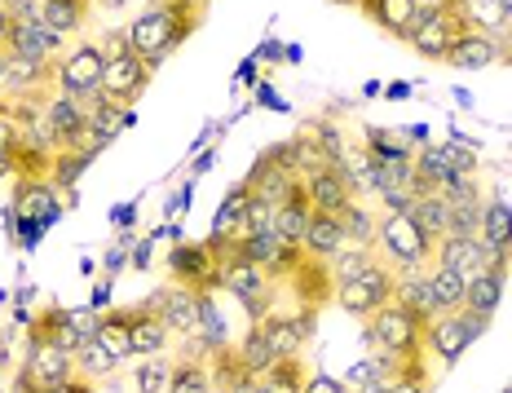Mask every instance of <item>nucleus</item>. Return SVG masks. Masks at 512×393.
Returning a JSON list of instances; mask_svg holds the SVG:
<instances>
[{
	"label": "nucleus",
	"mask_w": 512,
	"mask_h": 393,
	"mask_svg": "<svg viewBox=\"0 0 512 393\" xmlns=\"http://www.w3.org/2000/svg\"><path fill=\"white\" fill-rule=\"evenodd\" d=\"M376 252L393 270H411V265L433 261V239L415 226L411 212H380L376 217Z\"/></svg>",
	"instance_id": "1"
},
{
	"label": "nucleus",
	"mask_w": 512,
	"mask_h": 393,
	"mask_svg": "<svg viewBox=\"0 0 512 393\" xmlns=\"http://www.w3.org/2000/svg\"><path fill=\"white\" fill-rule=\"evenodd\" d=\"M393 279H398V270H393V265L376 252V261H371L367 270L358 274V279L336 283V296H332V301H336L345 314H354V318H362V323H367V318L376 314L380 305L393 301Z\"/></svg>",
	"instance_id": "2"
},
{
	"label": "nucleus",
	"mask_w": 512,
	"mask_h": 393,
	"mask_svg": "<svg viewBox=\"0 0 512 393\" xmlns=\"http://www.w3.org/2000/svg\"><path fill=\"white\" fill-rule=\"evenodd\" d=\"M362 336H367V349H393L398 358H411L424 349V327L415 323V318L402 310V305H380L376 314L362 323Z\"/></svg>",
	"instance_id": "3"
},
{
	"label": "nucleus",
	"mask_w": 512,
	"mask_h": 393,
	"mask_svg": "<svg viewBox=\"0 0 512 393\" xmlns=\"http://www.w3.org/2000/svg\"><path fill=\"white\" fill-rule=\"evenodd\" d=\"M102 76H106V53L93 40H80L58 58V93H67V98L80 102L93 98L102 89Z\"/></svg>",
	"instance_id": "4"
},
{
	"label": "nucleus",
	"mask_w": 512,
	"mask_h": 393,
	"mask_svg": "<svg viewBox=\"0 0 512 393\" xmlns=\"http://www.w3.org/2000/svg\"><path fill=\"white\" fill-rule=\"evenodd\" d=\"M168 283L195 292H217L221 288V261L208 243H177L173 257H168Z\"/></svg>",
	"instance_id": "5"
},
{
	"label": "nucleus",
	"mask_w": 512,
	"mask_h": 393,
	"mask_svg": "<svg viewBox=\"0 0 512 393\" xmlns=\"http://www.w3.org/2000/svg\"><path fill=\"white\" fill-rule=\"evenodd\" d=\"M433 265H446V270H455L468 283L482 270H490V265H504L508 270L512 261H499L495 252H486V243L477 235H442V239H433Z\"/></svg>",
	"instance_id": "6"
},
{
	"label": "nucleus",
	"mask_w": 512,
	"mask_h": 393,
	"mask_svg": "<svg viewBox=\"0 0 512 393\" xmlns=\"http://www.w3.org/2000/svg\"><path fill=\"white\" fill-rule=\"evenodd\" d=\"M40 120L49 124L58 151H84V142H89V111H84L80 98L53 93V98L45 102V111H40Z\"/></svg>",
	"instance_id": "7"
},
{
	"label": "nucleus",
	"mask_w": 512,
	"mask_h": 393,
	"mask_svg": "<svg viewBox=\"0 0 512 393\" xmlns=\"http://www.w3.org/2000/svg\"><path fill=\"white\" fill-rule=\"evenodd\" d=\"M393 305H402L415 323L429 327L442 310V301H437L433 283H429V265H411V270H398V279H393Z\"/></svg>",
	"instance_id": "8"
},
{
	"label": "nucleus",
	"mask_w": 512,
	"mask_h": 393,
	"mask_svg": "<svg viewBox=\"0 0 512 393\" xmlns=\"http://www.w3.org/2000/svg\"><path fill=\"white\" fill-rule=\"evenodd\" d=\"M151 84V67H146L142 58H137L133 49H124V53H111L106 58V76H102V93L111 102H120V106H133L137 98H142V89Z\"/></svg>",
	"instance_id": "9"
},
{
	"label": "nucleus",
	"mask_w": 512,
	"mask_h": 393,
	"mask_svg": "<svg viewBox=\"0 0 512 393\" xmlns=\"http://www.w3.org/2000/svg\"><path fill=\"white\" fill-rule=\"evenodd\" d=\"M159 318L177 341H199V323H204V292L181 288V283H164V310Z\"/></svg>",
	"instance_id": "10"
},
{
	"label": "nucleus",
	"mask_w": 512,
	"mask_h": 393,
	"mask_svg": "<svg viewBox=\"0 0 512 393\" xmlns=\"http://www.w3.org/2000/svg\"><path fill=\"white\" fill-rule=\"evenodd\" d=\"M84 111H89V142H84V155H102L106 146L120 137L124 124L133 120V106L111 102L102 89L93 93V98H84Z\"/></svg>",
	"instance_id": "11"
},
{
	"label": "nucleus",
	"mask_w": 512,
	"mask_h": 393,
	"mask_svg": "<svg viewBox=\"0 0 512 393\" xmlns=\"http://www.w3.org/2000/svg\"><path fill=\"white\" fill-rule=\"evenodd\" d=\"M5 49L14 53V58H31V62H58L62 53H67V40H62L53 27L40 23V18H27V23H14V27H9Z\"/></svg>",
	"instance_id": "12"
},
{
	"label": "nucleus",
	"mask_w": 512,
	"mask_h": 393,
	"mask_svg": "<svg viewBox=\"0 0 512 393\" xmlns=\"http://www.w3.org/2000/svg\"><path fill=\"white\" fill-rule=\"evenodd\" d=\"M18 371L36 380L40 389H49V385H62V380L76 376V354H67V349H58L49 341H27V358Z\"/></svg>",
	"instance_id": "13"
},
{
	"label": "nucleus",
	"mask_w": 512,
	"mask_h": 393,
	"mask_svg": "<svg viewBox=\"0 0 512 393\" xmlns=\"http://www.w3.org/2000/svg\"><path fill=\"white\" fill-rule=\"evenodd\" d=\"M468 332H464V323H460V310L455 314H437L429 327H424V354L437 358L442 367H455L460 358L468 354Z\"/></svg>",
	"instance_id": "14"
},
{
	"label": "nucleus",
	"mask_w": 512,
	"mask_h": 393,
	"mask_svg": "<svg viewBox=\"0 0 512 393\" xmlns=\"http://www.w3.org/2000/svg\"><path fill=\"white\" fill-rule=\"evenodd\" d=\"M217 389V376H212V363L204 354V345H181V354L173 358V376H168V393H212Z\"/></svg>",
	"instance_id": "15"
},
{
	"label": "nucleus",
	"mask_w": 512,
	"mask_h": 393,
	"mask_svg": "<svg viewBox=\"0 0 512 393\" xmlns=\"http://www.w3.org/2000/svg\"><path fill=\"white\" fill-rule=\"evenodd\" d=\"M128 323H133V358H155V354H168L177 336L168 332V323L159 318L155 310H146L142 301L128 310Z\"/></svg>",
	"instance_id": "16"
},
{
	"label": "nucleus",
	"mask_w": 512,
	"mask_h": 393,
	"mask_svg": "<svg viewBox=\"0 0 512 393\" xmlns=\"http://www.w3.org/2000/svg\"><path fill=\"white\" fill-rule=\"evenodd\" d=\"M354 9H362V14L376 23L384 36H393V40H402L407 45V36H411V27H415V18H420V9H415V0H358Z\"/></svg>",
	"instance_id": "17"
},
{
	"label": "nucleus",
	"mask_w": 512,
	"mask_h": 393,
	"mask_svg": "<svg viewBox=\"0 0 512 393\" xmlns=\"http://www.w3.org/2000/svg\"><path fill=\"white\" fill-rule=\"evenodd\" d=\"M477 239H482L486 252H495L499 261H512V204L490 195L482 204V230H477Z\"/></svg>",
	"instance_id": "18"
},
{
	"label": "nucleus",
	"mask_w": 512,
	"mask_h": 393,
	"mask_svg": "<svg viewBox=\"0 0 512 393\" xmlns=\"http://www.w3.org/2000/svg\"><path fill=\"white\" fill-rule=\"evenodd\" d=\"M446 62H451V67H464V71H482V67L504 62V45H499V40H490V36H482V31H464V36L451 40Z\"/></svg>",
	"instance_id": "19"
},
{
	"label": "nucleus",
	"mask_w": 512,
	"mask_h": 393,
	"mask_svg": "<svg viewBox=\"0 0 512 393\" xmlns=\"http://www.w3.org/2000/svg\"><path fill=\"white\" fill-rule=\"evenodd\" d=\"M460 14L468 31H482V36L499 40V45H512V27H508V5L504 0H460Z\"/></svg>",
	"instance_id": "20"
},
{
	"label": "nucleus",
	"mask_w": 512,
	"mask_h": 393,
	"mask_svg": "<svg viewBox=\"0 0 512 393\" xmlns=\"http://www.w3.org/2000/svg\"><path fill=\"white\" fill-rule=\"evenodd\" d=\"M305 195H309V208H314V212L340 217V212H345V204L354 199V190L345 186V177H340L336 168H327V173L305 177Z\"/></svg>",
	"instance_id": "21"
},
{
	"label": "nucleus",
	"mask_w": 512,
	"mask_h": 393,
	"mask_svg": "<svg viewBox=\"0 0 512 393\" xmlns=\"http://www.w3.org/2000/svg\"><path fill=\"white\" fill-rule=\"evenodd\" d=\"M345 230H340V217H327V212H314L309 217V230L301 239V252L309 261H332L340 248H345Z\"/></svg>",
	"instance_id": "22"
},
{
	"label": "nucleus",
	"mask_w": 512,
	"mask_h": 393,
	"mask_svg": "<svg viewBox=\"0 0 512 393\" xmlns=\"http://www.w3.org/2000/svg\"><path fill=\"white\" fill-rule=\"evenodd\" d=\"M451 31H446V18L442 14H420L415 18V27H411V36H407V45L420 53V58H429V62H446V53H451Z\"/></svg>",
	"instance_id": "23"
},
{
	"label": "nucleus",
	"mask_w": 512,
	"mask_h": 393,
	"mask_svg": "<svg viewBox=\"0 0 512 393\" xmlns=\"http://www.w3.org/2000/svg\"><path fill=\"white\" fill-rule=\"evenodd\" d=\"M504 283H508V270L504 265H490L477 279H468V292H464V310H477V314H490L504 305Z\"/></svg>",
	"instance_id": "24"
},
{
	"label": "nucleus",
	"mask_w": 512,
	"mask_h": 393,
	"mask_svg": "<svg viewBox=\"0 0 512 393\" xmlns=\"http://www.w3.org/2000/svg\"><path fill=\"white\" fill-rule=\"evenodd\" d=\"M53 190L45 177H18V204L14 212L27 221V226H40V221H53Z\"/></svg>",
	"instance_id": "25"
},
{
	"label": "nucleus",
	"mask_w": 512,
	"mask_h": 393,
	"mask_svg": "<svg viewBox=\"0 0 512 393\" xmlns=\"http://www.w3.org/2000/svg\"><path fill=\"white\" fill-rule=\"evenodd\" d=\"M89 18H93V0H40V23L53 27L62 40L76 36Z\"/></svg>",
	"instance_id": "26"
},
{
	"label": "nucleus",
	"mask_w": 512,
	"mask_h": 393,
	"mask_svg": "<svg viewBox=\"0 0 512 393\" xmlns=\"http://www.w3.org/2000/svg\"><path fill=\"white\" fill-rule=\"evenodd\" d=\"M309 217H314V208H309V195H305V182H301V190H296L287 204L274 208V235H279L283 243H296V248H301Z\"/></svg>",
	"instance_id": "27"
},
{
	"label": "nucleus",
	"mask_w": 512,
	"mask_h": 393,
	"mask_svg": "<svg viewBox=\"0 0 512 393\" xmlns=\"http://www.w3.org/2000/svg\"><path fill=\"white\" fill-rule=\"evenodd\" d=\"M124 363L120 358L111 354V349H106L98 336H93V341H84L80 345V354H76V376H84V380H93V385H102V380H111L115 371H120Z\"/></svg>",
	"instance_id": "28"
},
{
	"label": "nucleus",
	"mask_w": 512,
	"mask_h": 393,
	"mask_svg": "<svg viewBox=\"0 0 512 393\" xmlns=\"http://www.w3.org/2000/svg\"><path fill=\"white\" fill-rule=\"evenodd\" d=\"M384 393H433V376H429V354H411L402 358L398 371L389 376V385H384Z\"/></svg>",
	"instance_id": "29"
},
{
	"label": "nucleus",
	"mask_w": 512,
	"mask_h": 393,
	"mask_svg": "<svg viewBox=\"0 0 512 393\" xmlns=\"http://www.w3.org/2000/svg\"><path fill=\"white\" fill-rule=\"evenodd\" d=\"M261 323V332H265V341H270V349H274V358H296L305 349V341H301V332L292 327V318L287 314H279V310H270L265 318H256Z\"/></svg>",
	"instance_id": "30"
},
{
	"label": "nucleus",
	"mask_w": 512,
	"mask_h": 393,
	"mask_svg": "<svg viewBox=\"0 0 512 393\" xmlns=\"http://www.w3.org/2000/svg\"><path fill=\"white\" fill-rule=\"evenodd\" d=\"M305 376H309V367H305L301 354H296V358H279V363L256 380V389H261V393H301Z\"/></svg>",
	"instance_id": "31"
},
{
	"label": "nucleus",
	"mask_w": 512,
	"mask_h": 393,
	"mask_svg": "<svg viewBox=\"0 0 512 393\" xmlns=\"http://www.w3.org/2000/svg\"><path fill=\"white\" fill-rule=\"evenodd\" d=\"M234 354L243 358V367L252 371L256 380L265 376V371H270L274 363H279V358H274V349H270V341H265V332H261V323H252L248 332H243V341L234 345Z\"/></svg>",
	"instance_id": "32"
},
{
	"label": "nucleus",
	"mask_w": 512,
	"mask_h": 393,
	"mask_svg": "<svg viewBox=\"0 0 512 393\" xmlns=\"http://www.w3.org/2000/svg\"><path fill=\"white\" fill-rule=\"evenodd\" d=\"M89 159H93V155H84V151H53V155H49L45 182H49L53 190H62V195H71V186L80 182V173L89 168Z\"/></svg>",
	"instance_id": "33"
},
{
	"label": "nucleus",
	"mask_w": 512,
	"mask_h": 393,
	"mask_svg": "<svg viewBox=\"0 0 512 393\" xmlns=\"http://www.w3.org/2000/svg\"><path fill=\"white\" fill-rule=\"evenodd\" d=\"M98 341L111 349L120 363L133 358V323H128V310H115V314H102L98 323Z\"/></svg>",
	"instance_id": "34"
},
{
	"label": "nucleus",
	"mask_w": 512,
	"mask_h": 393,
	"mask_svg": "<svg viewBox=\"0 0 512 393\" xmlns=\"http://www.w3.org/2000/svg\"><path fill=\"white\" fill-rule=\"evenodd\" d=\"M168 376H173V358L168 354H155V358H142L128 380H133V393H168Z\"/></svg>",
	"instance_id": "35"
},
{
	"label": "nucleus",
	"mask_w": 512,
	"mask_h": 393,
	"mask_svg": "<svg viewBox=\"0 0 512 393\" xmlns=\"http://www.w3.org/2000/svg\"><path fill=\"white\" fill-rule=\"evenodd\" d=\"M376 217H380V212H371V208H362L358 199H349L345 212H340V230H345L349 243L376 248Z\"/></svg>",
	"instance_id": "36"
},
{
	"label": "nucleus",
	"mask_w": 512,
	"mask_h": 393,
	"mask_svg": "<svg viewBox=\"0 0 512 393\" xmlns=\"http://www.w3.org/2000/svg\"><path fill=\"white\" fill-rule=\"evenodd\" d=\"M248 204H252L248 182L230 186V195L221 199V208H217V221H212V235H234V230H239V221H243V212H248Z\"/></svg>",
	"instance_id": "37"
},
{
	"label": "nucleus",
	"mask_w": 512,
	"mask_h": 393,
	"mask_svg": "<svg viewBox=\"0 0 512 393\" xmlns=\"http://www.w3.org/2000/svg\"><path fill=\"white\" fill-rule=\"evenodd\" d=\"M429 283H433V292H437V301H442V310H446V314L464 310V292H468V283H464L455 270H446V265H433V261H429Z\"/></svg>",
	"instance_id": "38"
},
{
	"label": "nucleus",
	"mask_w": 512,
	"mask_h": 393,
	"mask_svg": "<svg viewBox=\"0 0 512 393\" xmlns=\"http://www.w3.org/2000/svg\"><path fill=\"white\" fill-rule=\"evenodd\" d=\"M292 151H296V173H301V182H305V177L327 173V168H332V155H327L323 146L314 142V133H309V129L292 137Z\"/></svg>",
	"instance_id": "39"
},
{
	"label": "nucleus",
	"mask_w": 512,
	"mask_h": 393,
	"mask_svg": "<svg viewBox=\"0 0 512 393\" xmlns=\"http://www.w3.org/2000/svg\"><path fill=\"white\" fill-rule=\"evenodd\" d=\"M309 133H314V142L323 146L327 155H332V164H336L340 155H345V146H349V142H345V133H340V124H336V120H318V124H309Z\"/></svg>",
	"instance_id": "40"
},
{
	"label": "nucleus",
	"mask_w": 512,
	"mask_h": 393,
	"mask_svg": "<svg viewBox=\"0 0 512 393\" xmlns=\"http://www.w3.org/2000/svg\"><path fill=\"white\" fill-rule=\"evenodd\" d=\"M18 146H23V124H18L14 111H0V159H9V164H14Z\"/></svg>",
	"instance_id": "41"
},
{
	"label": "nucleus",
	"mask_w": 512,
	"mask_h": 393,
	"mask_svg": "<svg viewBox=\"0 0 512 393\" xmlns=\"http://www.w3.org/2000/svg\"><path fill=\"white\" fill-rule=\"evenodd\" d=\"M345 389H349V385H345L340 376H327V371H309L301 393H345Z\"/></svg>",
	"instance_id": "42"
},
{
	"label": "nucleus",
	"mask_w": 512,
	"mask_h": 393,
	"mask_svg": "<svg viewBox=\"0 0 512 393\" xmlns=\"http://www.w3.org/2000/svg\"><path fill=\"white\" fill-rule=\"evenodd\" d=\"M9 23H27V18H40V0H5Z\"/></svg>",
	"instance_id": "43"
},
{
	"label": "nucleus",
	"mask_w": 512,
	"mask_h": 393,
	"mask_svg": "<svg viewBox=\"0 0 512 393\" xmlns=\"http://www.w3.org/2000/svg\"><path fill=\"white\" fill-rule=\"evenodd\" d=\"M460 323H464L468 341H477V336H486V327H490V314H477V310H460Z\"/></svg>",
	"instance_id": "44"
},
{
	"label": "nucleus",
	"mask_w": 512,
	"mask_h": 393,
	"mask_svg": "<svg viewBox=\"0 0 512 393\" xmlns=\"http://www.w3.org/2000/svg\"><path fill=\"white\" fill-rule=\"evenodd\" d=\"M45 393H98V385L84 376H71V380H62V385H49Z\"/></svg>",
	"instance_id": "45"
},
{
	"label": "nucleus",
	"mask_w": 512,
	"mask_h": 393,
	"mask_svg": "<svg viewBox=\"0 0 512 393\" xmlns=\"http://www.w3.org/2000/svg\"><path fill=\"white\" fill-rule=\"evenodd\" d=\"M446 5H455V0H415V9H420V14H442Z\"/></svg>",
	"instance_id": "46"
},
{
	"label": "nucleus",
	"mask_w": 512,
	"mask_h": 393,
	"mask_svg": "<svg viewBox=\"0 0 512 393\" xmlns=\"http://www.w3.org/2000/svg\"><path fill=\"white\" fill-rule=\"evenodd\" d=\"M146 261H151V243H142V248H137V257H133V265H137V270H146Z\"/></svg>",
	"instance_id": "47"
},
{
	"label": "nucleus",
	"mask_w": 512,
	"mask_h": 393,
	"mask_svg": "<svg viewBox=\"0 0 512 393\" xmlns=\"http://www.w3.org/2000/svg\"><path fill=\"white\" fill-rule=\"evenodd\" d=\"M5 71H9V49L0 45V84H5Z\"/></svg>",
	"instance_id": "48"
},
{
	"label": "nucleus",
	"mask_w": 512,
	"mask_h": 393,
	"mask_svg": "<svg viewBox=\"0 0 512 393\" xmlns=\"http://www.w3.org/2000/svg\"><path fill=\"white\" fill-rule=\"evenodd\" d=\"M230 393H261V389H256V385H243V389H230Z\"/></svg>",
	"instance_id": "49"
},
{
	"label": "nucleus",
	"mask_w": 512,
	"mask_h": 393,
	"mask_svg": "<svg viewBox=\"0 0 512 393\" xmlns=\"http://www.w3.org/2000/svg\"><path fill=\"white\" fill-rule=\"evenodd\" d=\"M9 168H14V164H9V159H0V177H5V173H9Z\"/></svg>",
	"instance_id": "50"
},
{
	"label": "nucleus",
	"mask_w": 512,
	"mask_h": 393,
	"mask_svg": "<svg viewBox=\"0 0 512 393\" xmlns=\"http://www.w3.org/2000/svg\"><path fill=\"white\" fill-rule=\"evenodd\" d=\"M504 67H512V45L504 49Z\"/></svg>",
	"instance_id": "51"
},
{
	"label": "nucleus",
	"mask_w": 512,
	"mask_h": 393,
	"mask_svg": "<svg viewBox=\"0 0 512 393\" xmlns=\"http://www.w3.org/2000/svg\"><path fill=\"white\" fill-rule=\"evenodd\" d=\"M504 5H508V27H512V0H504Z\"/></svg>",
	"instance_id": "52"
},
{
	"label": "nucleus",
	"mask_w": 512,
	"mask_h": 393,
	"mask_svg": "<svg viewBox=\"0 0 512 393\" xmlns=\"http://www.w3.org/2000/svg\"><path fill=\"white\" fill-rule=\"evenodd\" d=\"M0 111H9V102H5V98H0Z\"/></svg>",
	"instance_id": "53"
},
{
	"label": "nucleus",
	"mask_w": 512,
	"mask_h": 393,
	"mask_svg": "<svg viewBox=\"0 0 512 393\" xmlns=\"http://www.w3.org/2000/svg\"><path fill=\"white\" fill-rule=\"evenodd\" d=\"M212 393H221V389H212Z\"/></svg>",
	"instance_id": "54"
}]
</instances>
